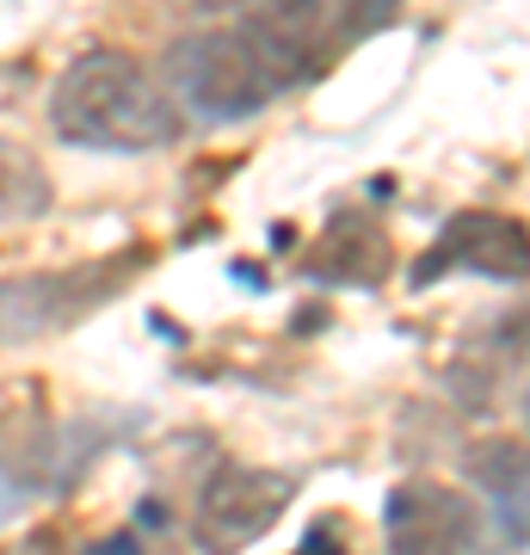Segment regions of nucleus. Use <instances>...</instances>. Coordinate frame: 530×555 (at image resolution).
I'll list each match as a JSON object with an SVG mask.
<instances>
[{
  "label": "nucleus",
  "mask_w": 530,
  "mask_h": 555,
  "mask_svg": "<svg viewBox=\"0 0 530 555\" xmlns=\"http://www.w3.org/2000/svg\"><path fill=\"white\" fill-rule=\"evenodd\" d=\"M50 124L75 149L99 155H148L179 142V105L167 80L130 50H80L50 93Z\"/></svg>",
  "instance_id": "1"
},
{
  "label": "nucleus",
  "mask_w": 530,
  "mask_h": 555,
  "mask_svg": "<svg viewBox=\"0 0 530 555\" xmlns=\"http://www.w3.org/2000/svg\"><path fill=\"white\" fill-rule=\"evenodd\" d=\"M167 93L173 105H185L197 124H241L266 112L272 100H284V87L272 80V68L259 62V50L235 31H192L167 50Z\"/></svg>",
  "instance_id": "2"
},
{
  "label": "nucleus",
  "mask_w": 530,
  "mask_h": 555,
  "mask_svg": "<svg viewBox=\"0 0 530 555\" xmlns=\"http://www.w3.org/2000/svg\"><path fill=\"white\" fill-rule=\"evenodd\" d=\"M137 266V259H130ZM118 259H93V266H75V272H31L0 284V346H25V339L62 334L75 327L80 315H93L99 302L124 284Z\"/></svg>",
  "instance_id": "3"
},
{
  "label": "nucleus",
  "mask_w": 530,
  "mask_h": 555,
  "mask_svg": "<svg viewBox=\"0 0 530 555\" xmlns=\"http://www.w3.org/2000/svg\"><path fill=\"white\" fill-rule=\"evenodd\" d=\"M290 476L277 469H254V463H222L217 476L204 481L197 494V513H192V537H197V555H241L247 543L272 531L284 506H290Z\"/></svg>",
  "instance_id": "4"
},
{
  "label": "nucleus",
  "mask_w": 530,
  "mask_h": 555,
  "mask_svg": "<svg viewBox=\"0 0 530 555\" xmlns=\"http://www.w3.org/2000/svg\"><path fill=\"white\" fill-rule=\"evenodd\" d=\"M444 272H475L500 278V284H525L530 278V229L518 217H493V210H469L456 217L444 235L432 241V254L419 259L413 284H432Z\"/></svg>",
  "instance_id": "5"
},
{
  "label": "nucleus",
  "mask_w": 530,
  "mask_h": 555,
  "mask_svg": "<svg viewBox=\"0 0 530 555\" xmlns=\"http://www.w3.org/2000/svg\"><path fill=\"white\" fill-rule=\"evenodd\" d=\"M389 555H469L481 513L444 481H401L389 494Z\"/></svg>",
  "instance_id": "6"
},
{
  "label": "nucleus",
  "mask_w": 530,
  "mask_h": 555,
  "mask_svg": "<svg viewBox=\"0 0 530 555\" xmlns=\"http://www.w3.org/2000/svg\"><path fill=\"white\" fill-rule=\"evenodd\" d=\"M475 481L493 500L500 537L530 550V451L525 444H493V451H481L475 456Z\"/></svg>",
  "instance_id": "7"
},
{
  "label": "nucleus",
  "mask_w": 530,
  "mask_h": 555,
  "mask_svg": "<svg viewBox=\"0 0 530 555\" xmlns=\"http://www.w3.org/2000/svg\"><path fill=\"white\" fill-rule=\"evenodd\" d=\"M389 272V247H383V235L376 229H364V222L339 217L334 229H327V241H321V254L309 259V278H327V284H376V278Z\"/></svg>",
  "instance_id": "8"
},
{
  "label": "nucleus",
  "mask_w": 530,
  "mask_h": 555,
  "mask_svg": "<svg viewBox=\"0 0 530 555\" xmlns=\"http://www.w3.org/2000/svg\"><path fill=\"white\" fill-rule=\"evenodd\" d=\"M50 210V173L25 142L0 137V229L13 222H38Z\"/></svg>",
  "instance_id": "9"
},
{
  "label": "nucleus",
  "mask_w": 530,
  "mask_h": 555,
  "mask_svg": "<svg viewBox=\"0 0 530 555\" xmlns=\"http://www.w3.org/2000/svg\"><path fill=\"white\" fill-rule=\"evenodd\" d=\"M179 13H192V20H217V13H235L247 0H173Z\"/></svg>",
  "instance_id": "10"
},
{
  "label": "nucleus",
  "mask_w": 530,
  "mask_h": 555,
  "mask_svg": "<svg viewBox=\"0 0 530 555\" xmlns=\"http://www.w3.org/2000/svg\"><path fill=\"white\" fill-rule=\"evenodd\" d=\"M87 555H148V550H142V543H137L130 531H118V537H99V543H93Z\"/></svg>",
  "instance_id": "11"
},
{
  "label": "nucleus",
  "mask_w": 530,
  "mask_h": 555,
  "mask_svg": "<svg viewBox=\"0 0 530 555\" xmlns=\"http://www.w3.org/2000/svg\"><path fill=\"white\" fill-rule=\"evenodd\" d=\"M13 513H20V488H13V476H0V525Z\"/></svg>",
  "instance_id": "12"
},
{
  "label": "nucleus",
  "mask_w": 530,
  "mask_h": 555,
  "mask_svg": "<svg viewBox=\"0 0 530 555\" xmlns=\"http://www.w3.org/2000/svg\"><path fill=\"white\" fill-rule=\"evenodd\" d=\"M302 555H314V543H309V550H302ZM321 555H334V550H321Z\"/></svg>",
  "instance_id": "13"
}]
</instances>
